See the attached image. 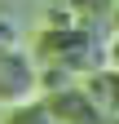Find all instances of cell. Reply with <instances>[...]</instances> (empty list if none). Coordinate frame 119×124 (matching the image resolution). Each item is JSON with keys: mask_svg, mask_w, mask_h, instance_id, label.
I'll use <instances>...</instances> for the list:
<instances>
[{"mask_svg": "<svg viewBox=\"0 0 119 124\" xmlns=\"http://www.w3.org/2000/svg\"><path fill=\"white\" fill-rule=\"evenodd\" d=\"M40 93V67L31 53L18 49H0V106H18Z\"/></svg>", "mask_w": 119, "mask_h": 124, "instance_id": "1", "label": "cell"}, {"mask_svg": "<svg viewBox=\"0 0 119 124\" xmlns=\"http://www.w3.org/2000/svg\"><path fill=\"white\" fill-rule=\"evenodd\" d=\"M106 62H110V67H119V31L106 40Z\"/></svg>", "mask_w": 119, "mask_h": 124, "instance_id": "8", "label": "cell"}, {"mask_svg": "<svg viewBox=\"0 0 119 124\" xmlns=\"http://www.w3.org/2000/svg\"><path fill=\"white\" fill-rule=\"evenodd\" d=\"M44 111L53 115V124H97V106L93 98L84 93V84H62V89H49L44 93Z\"/></svg>", "mask_w": 119, "mask_h": 124, "instance_id": "2", "label": "cell"}, {"mask_svg": "<svg viewBox=\"0 0 119 124\" xmlns=\"http://www.w3.org/2000/svg\"><path fill=\"white\" fill-rule=\"evenodd\" d=\"M62 84H75V71L62 67V62H44V71H40V89L49 93V89H62Z\"/></svg>", "mask_w": 119, "mask_h": 124, "instance_id": "6", "label": "cell"}, {"mask_svg": "<svg viewBox=\"0 0 119 124\" xmlns=\"http://www.w3.org/2000/svg\"><path fill=\"white\" fill-rule=\"evenodd\" d=\"M106 22H110V27L119 31V0H115V9H110V18H106Z\"/></svg>", "mask_w": 119, "mask_h": 124, "instance_id": "9", "label": "cell"}, {"mask_svg": "<svg viewBox=\"0 0 119 124\" xmlns=\"http://www.w3.org/2000/svg\"><path fill=\"white\" fill-rule=\"evenodd\" d=\"M71 13L75 18H93V22H106L110 18V9H115V0H66Z\"/></svg>", "mask_w": 119, "mask_h": 124, "instance_id": "5", "label": "cell"}, {"mask_svg": "<svg viewBox=\"0 0 119 124\" xmlns=\"http://www.w3.org/2000/svg\"><path fill=\"white\" fill-rule=\"evenodd\" d=\"M18 44H22L18 40V27H13L9 18H0V49H18Z\"/></svg>", "mask_w": 119, "mask_h": 124, "instance_id": "7", "label": "cell"}, {"mask_svg": "<svg viewBox=\"0 0 119 124\" xmlns=\"http://www.w3.org/2000/svg\"><path fill=\"white\" fill-rule=\"evenodd\" d=\"M84 93L93 98L97 115H119V67H101V71H88Z\"/></svg>", "mask_w": 119, "mask_h": 124, "instance_id": "3", "label": "cell"}, {"mask_svg": "<svg viewBox=\"0 0 119 124\" xmlns=\"http://www.w3.org/2000/svg\"><path fill=\"white\" fill-rule=\"evenodd\" d=\"M5 124H53V115L44 111V102H31V98H26V102H18L5 115Z\"/></svg>", "mask_w": 119, "mask_h": 124, "instance_id": "4", "label": "cell"}]
</instances>
